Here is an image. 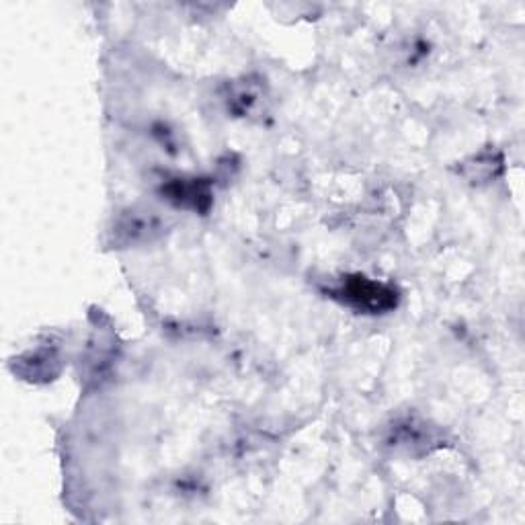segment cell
<instances>
[{"instance_id": "obj_2", "label": "cell", "mask_w": 525, "mask_h": 525, "mask_svg": "<svg viewBox=\"0 0 525 525\" xmlns=\"http://www.w3.org/2000/svg\"><path fill=\"white\" fill-rule=\"evenodd\" d=\"M163 193L177 208L208 212L212 206L210 185L201 179H175L163 187Z\"/></svg>"}, {"instance_id": "obj_1", "label": "cell", "mask_w": 525, "mask_h": 525, "mask_svg": "<svg viewBox=\"0 0 525 525\" xmlns=\"http://www.w3.org/2000/svg\"><path fill=\"white\" fill-rule=\"evenodd\" d=\"M335 294L341 296L343 302H347L349 306L370 314L388 312L396 308L398 302V294L394 288L378 284V281H372L363 275L347 277Z\"/></svg>"}, {"instance_id": "obj_3", "label": "cell", "mask_w": 525, "mask_h": 525, "mask_svg": "<svg viewBox=\"0 0 525 525\" xmlns=\"http://www.w3.org/2000/svg\"><path fill=\"white\" fill-rule=\"evenodd\" d=\"M117 236L126 242V245H136V242L152 240L154 236L160 234V220L156 212H130L124 216L117 224Z\"/></svg>"}]
</instances>
